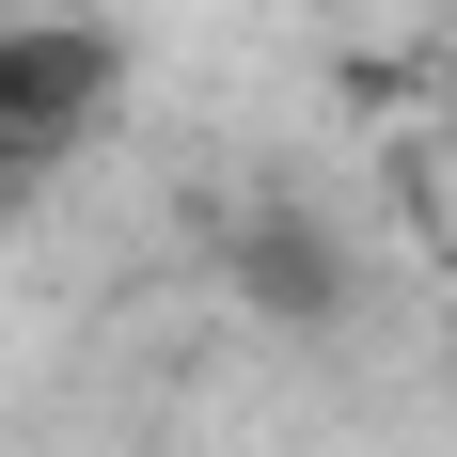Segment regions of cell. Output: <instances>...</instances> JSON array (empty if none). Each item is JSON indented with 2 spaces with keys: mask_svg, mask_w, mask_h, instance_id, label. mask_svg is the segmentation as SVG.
<instances>
[{
  "mask_svg": "<svg viewBox=\"0 0 457 457\" xmlns=\"http://www.w3.org/2000/svg\"><path fill=\"white\" fill-rule=\"evenodd\" d=\"M95 127H111V32H79V16H16V32H0V221H16Z\"/></svg>",
  "mask_w": 457,
  "mask_h": 457,
  "instance_id": "obj_1",
  "label": "cell"
}]
</instances>
